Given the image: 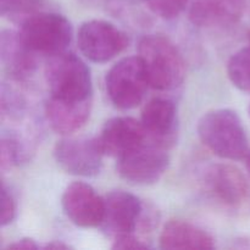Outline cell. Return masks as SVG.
Masks as SVG:
<instances>
[{"label": "cell", "instance_id": "cell-1", "mask_svg": "<svg viewBox=\"0 0 250 250\" xmlns=\"http://www.w3.org/2000/svg\"><path fill=\"white\" fill-rule=\"evenodd\" d=\"M197 131L202 143L219 158L237 161L248 155V137L241 119L233 110L208 111L198 122Z\"/></svg>", "mask_w": 250, "mask_h": 250}, {"label": "cell", "instance_id": "cell-2", "mask_svg": "<svg viewBox=\"0 0 250 250\" xmlns=\"http://www.w3.org/2000/svg\"><path fill=\"white\" fill-rule=\"evenodd\" d=\"M150 87L172 90L180 87L186 76V62L177 46L161 34L143 37L138 46Z\"/></svg>", "mask_w": 250, "mask_h": 250}, {"label": "cell", "instance_id": "cell-3", "mask_svg": "<svg viewBox=\"0 0 250 250\" xmlns=\"http://www.w3.org/2000/svg\"><path fill=\"white\" fill-rule=\"evenodd\" d=\"M45 80L50 97L70 103L92 100L90 70L76 54L63 51L50 56L45 66Z\"/></svg>", "mask_w": 250, "mask_h": 250}, {"label": "cell", "instance_id": "cell-4", "mask_svg": "<svg viewBox=\"0 0 250 250\" xmlns=\"http://www.w3.org/2000/svg\"><path fill=\"white\" fill-rule=\"evenodd\" d=\"M20 36L34 54L50 58L66 51L72 42V24L54 9L31 15L20 23Z\"/></svg>", "mask_w": 250, "mask_h": 250}, {"label": "cell", "instance_id": "cell-5", "mask_svg": "<svg viewBox=\"0 0 250 250\" xmlns=\"http://www.w3.org/2000/svg\"><path fill=\"white\" fill-rule=\"evenodd\" d=\"M109 99L117 109L129 110L138 106L150 87L146 67L138 56H127L117 61L105 77Z\"/></svg>", "mask_w": 250, "mask_h": 250}, {"label": "cell", "instance_id": "cell-6", "mask_svg": "<svg viewBox=\"0 0 250 250\" xmlns=\"http://www.w3.org/2000/svg\"><path fill=\"white\" fill-rule=\"evenodd\" d=\"M77 43L85 59L105 63L116 58L128 46V37L114 23L104 20H89L81 24Z\"/></svg>", "mask_w": 250, "mask_h": 250}, {"label": "cell", "instance_id": "cell-7", "mask_svg": "<svg viewBox=\"0 0 250 250\" xmlns=\"http://www.w3.org/2000/svg\"><path fill=\"white\" fill-rule=\"evenodd\" d=\"M170 165L165 146L146 143L132 153L117 159L116 170L122 180L134 186H150L158 182Z\"/></svg>", "mask_w": 250, "mask_h": 250}, {"label": "cell", "instance_id": "cell-8", "mask_svg": "<svg viewBox=\"0 0 250 250\" xmlns=\"http://www.w3.org/2000/svg\"><path fill=\"white\" fill-rule=\"evenodd\" d=\"M105 154L98 138L67 137L55 144L54 158L65 172L81 177H93L103 167Z\"/></svg>", "mask_w": 250, "mask_h": 250}, {"label": "cell", "instance_id": "cell-9", "mask_svg": "<svg viewBox=\"0 0 250 250\" xmlns=\"http://www.w3.org/2000/svg\"><path fill=\"white\" fill-rule=\"evenodd\" d=\"M61 208L66 217L77 227H100L104 216V198L100 197L92 186L84 182H73L63 190Z\"/></svg>", "mask_w": 250, "mask_h": 250}, {"label": "cell", "instance_id": "cell-10", "mask_svg": "<svg viewBox=\"0 0 250 250\" xmlns=\"http://www.w3.org/2000/svg\"><path fill=\"white\" fill-rule=\"evenodd\" d=\"M143 214L138 197L125 190H114L104 197V216L100 227L110 237L131 234Z\"/></svg>", "mask_w": 250, "mask_h": 250}, {"label": "cell", "instance_id": "cell-11", "mask_svg": "<svg viewBox=\"0 0 250 250\" xmlns=\"http://www.w3.org/2000/svg\"><path fill=\"white\" fill-rule=\"evenodd\" d=\"M97 138L103 153L116 160L141 148L149 139L142 122L127 116L114 117L105 122Z\"/></svg>", "mask_w": 250, "mask_h": 250}, {"label": "cell", "instance_id": "cell-12", "mask_svg": "<svg viewBox=\"0 0 250 250\" xmlns=\"http://www.w3.org/2000/svg\"><path fill=\"white\" fill-rule=\"evenodd\" d=\"M205 187L222 204L238 207L249 194V185L243 173L229 164H215L204 176Z\"/></svg>", "mask_w": 250, "mask_h": 250}, {"label": "cell", "instance_id": "cell-13", "mask_svg": "<svg viewBox=\"0 0 250 250\" xmlns=\"http://www.w3.org/2000/svg\"><path fill=\"white\" fill-rule=\"evenodd\" d=\"M0 59L4 70L15 81L27 80L36 72V54L26 45L20 32L2 29L0 34Z\"/></svg>", "mask_w": 250, "mask_h": 250}, {"label": "cell", "instance_id": "cell-14", "mask_svg": "<svg viewBox=\"0 0 250 250\" xmlns=\"http://www.w3.org/2000/svg\"><path fill=\"white\" fill-rule=\"evenodd\" d=\"M141 122L148 138L161 146L172 142L177 126V110L172 100L166 98H153L144 105Z\"/></svg>", "mask_w": 250, "mask_h": 250}, {"label": "cell", "instance_id": "cell-15", "mask_svg": "<svg viewBox=\"0 0 250 250\" xmlns=\"http://www.w3.org/2000/svg\"><path fill=\"white\" fill-rule=\"evenodd\" d=\"M246 0H192L189 20L203 28H217L236 23L243 14Z\"/></svg>", "mask_w": 250, "mask_h": 250}, {"label": "cell", "instance_id": "cell-16", "mask_svg": "<svg viewBox=\"0 0 250 250\" xmlns=\"http://www.w3.org/2000/svg\"><path fill=\"white\" fill-rule=\"evenodd\" d=\"M92 111V100L70 103L50 97L45 104V116L51 129L59 134H71L82 128Z\"/></svg>", "mask_w": 250, "mask_h": 250}, {"label": "cell", "instance_id": "cell-17", "mask_svg": "<svg viewBox=\"0 0 250 250\" xmlns=\"http://www.w3.org/2000/svg\"><path fill=\"white\" fill-rule=\"evenodd\" d=\"M161 249H212L215 241L200 227L182 221L170 220L159 237Z\"/></svg>", "mask_w": 250, "mask_h": 250}, {"label": "cell", "instance_id": "cell-18", "mask_svg": "<svg viewBox=\"0 0 250 250\" xmlns=\"http://www.w3.org/2000/svg\"><path fill=\"white\" fill-rule=\"evenodd\" d=\"M227 75L234 87L250 92V44L231 56L227 63Z\"/></svg>", "mask_w": 250, "mask_h": 250}, {"label": "cell", "instance_id": "cell-19", "mask_svg": "<svg viewBox=\"0 0 250 250\" xmlns=\"http://www.w3.org/2000/svg\"><path fill=\"white\" fill-rule=\"evenodd\" d=\"M0 163H1V171L11 170L15 166L28 159V149L24 146L23 142L19 137L14 134H2L1 143H0Z\"/></svg>", "mask_w": 250, "mask_h": 250}, {"label": "cell", "instance_id": "cell-20", "mask_svg": "<svg viewBox=\"0 0 250 250\" xmlns=\"http://www.w3.org/2000/svg\"><path fill=\"white\" fill-rule=\"evenodd\" d=\"M189 0H144L149 9L165 20H172L180 16Z\"/></svg>", "mask_w": 250, "mask_h": 250}, {"label": "cell", "instance_id": "cell-21", "mask_svg": "<svg viewBox=\"0 0 250 250\" xmlns=\"http://www.w3.org/2000/svg\"><path fill=\"white\" fill-rule=\"evenodd\" d=\"M24 110V100L22 95L11 87L2 84L1 88V112L9 119H16Z\"/></svg>", "mask_w": 250, "mask_h": 250}, {"label": "cell", "instance_id": "cell-22", "mask_svg": "<svg viewBox=\"0 0 250 250\" xmlns=\"http://www.w3.org/2000/svg\"><path fill=\"white\" fill-rule=\"evenodd\" d=\"M16 217V202L12 195L11 190L7 188L5 182H2L1 187V216H0V224L1 227L7 226L11 224Z\"/></svg>", "mask_w": 250, "mask_h": 250}, {"label": "cell", "instance_id": "cell-23", "mask_svg": "<svg viewBox=\"0 0 250 250\" xmlns=\"http://www.w3.org/2000/svg\"><path fill=\"white\" fill-rule=\"evenodd\" d=\"M112 249H148L150 248L146 242L143 239H139L138 237L134 236V233L124 234L114 238V244L111 247Z\"/></svg>", "mask_w": 250, "mask_h": 250}, {"label": "cell", "instance_id": "cell-24", "mask_svg": "<svg viewBox=\"0 0 250 250\" xmlns=\"http://www.w3.org/2000/svg\"><path fill=\"white\" fill-rule=\"evenodd\" d=\"M39 246L36 243V241L31 238H21L19 241H15L14 243L9 244L6 247V249H15V250H20V249H26V250H31V249H38Z\"/></svg>", "mask_w": 250, "mask_h": 250}, {"label": "cell", "instance_id": "cell-25", "mask_svg": "<svg viewBox=\"0 0 250 250\" xmlns=\"http://www.w3.org/2000/svg\"><path fill=\"white\" fill-rule=\"evenodd\" d=\"M23 1L24 0H0V12L2 16L6 17L10 12L14 11Z\"/></svg>", "mask_w": 250, "mask_h": 250}, {"label": "cell", "instance_id": "cell-26", "mask_svg": "<svg viewBox=\"0 0 250 250\" xmlns=\"http://www.w3.org/2000/svg\"><path fill=\"white\" fill-rule=\"evenodd\" d=\"M68 248H70V246L62 243V242H56V241H53L50 242V243L44 246V249H68Z\"/></svg>", "mask_w": 250, "mask_h": 250}, {"label": "cell", "instance_id": "cell-27", "mask_svg": "<svg viewBox=\"0 0 250 250\" xmlns=\"http://www.w3.org/2000/svg\"><path fill=\"white\" fill-rule=\"evenodd\" d=\"M246 159H247V170H248V172L250 175V150H249L248 155H247Z\"/></svg>", "mask_w": 250, "mask_h": 250}, {"label": "cell", "instance_id": "cell-28", "mask_svg": "<svg viewBox=\"0 0 250 250\" xmlns=\"http://www.w3.org/2000/svg\"><path fill=\"white\" fill-rule=\"evenodd\" d=\"M249 112H250V109H249Z\"/></svg>", "mask_w": 250, "mask_h": 250}]
</instances>
